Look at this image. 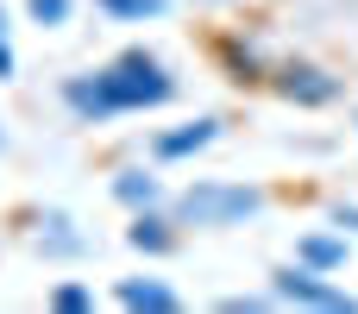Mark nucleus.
Returning a JSON list of instances; mask_svg holds the SVG:
<instances>
[{"instance_id": "1", "label": "nucleus", "mask_w": 358, "mask_h": 314, "mask_svg": "<svg viewBox=\"0 0 358 314\" xmlns=\"http://www.w3.org/2000/svg\"><path fill=\"white\" fill-rule=\"evenodd\" d=\"M176 88H182V82L170 76V63L151 57L145 44H132V50H120L113 63H101V69H88V76H69V82H63V107H69L76 120L101 126V120H120V113L170 107Z\"/></svg>"}, {"instance_id": "2", "label": "nucleus", "mask_w": 358, "mask_h": 314, "mask_svg": "<svg viewBox=\"0 0 358 314\" xmlns=\"http://www.w3.org/2000/svg\"><path fill=\"white\" fill-rule=\"evenodd\" d=\"M271 208V195L258 183H227V176H208V183H189L176 195V227H245Z\"/></svg>"}, {"instance_id": "3", "label": "nucleus", "mask_w": 358, "mask_h": 314, "mask_svg": "<svg viewBox=\"0 0 358 314\" xmlns=\"http://www.w3.org/2000/svg\"><path fill=\"white\" fill-rule=\"evenodd\" d=\"M271 296L277 302H289V308H321V314H352L358 296L352 290H340V283H327V271H315V264H283V271H271Z\"/></svg>"}, {"instance_id": "4", "label": "nucleus", "mask_w": 358, "mask_h": 314, "mask_svg": "<svg viewBox=\"0 0 358 314\" xmlns=\"http://www.w3.org/2000/svg\"><path fill=\"white\" fill-rule=\"evenodd\" d=\"M277 94L296 101V107H327V101L340 94V82H334L321 63H283V69H277Z\"/></svg>"}, {"instance_id": "5", "label": "nucleus", "mask_w": 358, "mask_h": 314, "mask_svg": "<svg viewBox=\"0 0 358 314\" xmlns=\"http://www.w3.org/2000/svg\"><path fill=\"white\" fill-rule=\"evenodd\" d=\"M214 138H220V120L201 113V120H189V126H176V132H157V138H151V157H157V164H176V157L208 151Z\"/></svg>"}, {"instance_id": "6", "label": "nucleus", "mask_w": 358, "mask_h": 314, "mask_svg": "<svg viewBox=\"0 0 358 314\" xmlns=\"http://www.w3.org/2000/svg\"><path fill=\"white\" fill-rule=\"evenodd\" d=\"M113 302H120V308H145V314H176L182 308V296H176L170 283H157V277H120Z\"/></svg>"}, {"instance_id": "7", "label": "nucleus", "mask_w": 358, "mask_h": 314, "mask_svg": "<svg viewBox=\"0 0 358 314\" xmlns=\"http://www.w3.org/2000/svg\"><path fill=\"white\" fill-rule=\"evenodd\" d=\"M126 245H132V252H145V258H164V252L176 245V227H170L157 208H138V214H132V227H126Z\"/></svg>"}, {"instance_id": "8", "label": "nucleus", "mask_w": 358, "mask_h": 314, "mask_svg": "<svg viewBox=\"0 0 358 314\" xmlns=\"http://www.w3.org/2000/svg\"><path fill=\"white\" fill-rule=\"evenodd\" d=\"M346 252H352L346 227H340V233H302V239H296V258L315 264V271H346Z\"/></svg>"}, {"instance_id": "9", "label": "nucleus", "mask_w": 358, "mask_h": 314, "mask_svg": "<svg viewBox=\"0 0 358 314\" xmlns=\"http://www.w3.org/2000/svg\"><path fill=\"white\" fill-rule=\"evenodd\" d=\"M113 201L132 208V214H138V208H157V201H164V183H157L151 170H120V176H113Z\"/></svg>"}, {"instance_id": "10", "label": "nucleus", "mask_w": 358, "mask_h": 314, "mask_svg": "<svg viewBox=\"0 0 358 314\" xmlns=\"http://www.w3.org/2000/svg\"><path fill=\"white\" fill-rule=\"evenodd\" d=\"M113 25H145V19H164L170 13V0H94Z\"/></svg>"}, {"instance_id": "11", "label": "nucleus", "mask_w": 358, "mask_h": 314, "mask_svg": "<svg viewBox=\"0 0 358 314\" xmlns=\"http://www.w3.org/2000/svg\"><path fill=\"white\" fill-rule=\"evenodd\" d=\"M38 227H44V233H38V245H44V252H82V233H69V227H76L69 214H57V208H50Z\"/></svg>"}, {"instance_id": "12", "label": "nucleus", "mask_w": 358, "mask_h": 314, "mask_svg": "<svg viewBox=\"0 0 358 314\" xmlns=\"http://www.w3.org/2000/svg\"><path fill=\"white\" fill-rule=\"evenodd\" d=\"M69 13H76V0H25V19H31V25H44V31L69 25Z\"/></svg>"}, {"instance_id": "13", "label": "nucleus", "mask_w": 358, "mask_h": 314, "mask_svg": "<svg viewBox=\"0 0 358 314\" xmlns=\"http://www.w3.org/2000/svg\"><path fill=\"white\" fill-rule=\"evenodd\" d=\"M220 57H227L239 76H258V69H264V50H258V44H245V38H227V44H220Z\"/></svg>"}, {"instance_id": "14", "label": "nucleus", "mask_w": 358, "mask_h": 314, "mask_svg": "<svg viewBox=\"0 0 358 314\" xmlns=\"http://www.w3.org/2000/svg\"><path fill=\"white\" fill-rule=\"evenodd\" d=\"M50 308L57 314H82V308H94V290H88V283H57V290H50Z\"/></svg>"}, {"instance_id": "15", "label": "nucleus", "mask_w": 358, "mask_h": 314, "mask_svg": "<svg viewBox=\"0 0 358 314\" xmlns=\"http://www.w3.org/2000/svg\"><path fill=\"white\" fill-rule=\"evenodd\" d=\"M19 76V50H13V25H6V6H0V82Z\"/></svg>"}, {"instance_id": "16", "label": "nucleus", "mask_w": 358, "mask_h": 314, "mask_svg": "<svg viewBox=\"0 0 358 314\" xmlns=\"http://www.w3.org/2000/svg\"><path fill=\"white\" fill-rule=\"evenodd\" d=\"M277 296H220V308L227 314H245V308H271Z\"/></svg>"}, {"instance_id": "17", "label": "nucleus", "mask_w": 358, "mask_h": 314, "mask_svg": "<svg viewBox=\"0 0 358 314\" xmlns=\"http://www.w3.org/2000/svg\"><path fill=\"white\" fill-rule=\"evenodd\" d=\"M0 151H6V126H0Z\"/></svg>"}]
</instances>
